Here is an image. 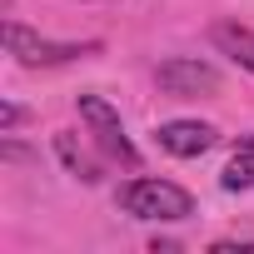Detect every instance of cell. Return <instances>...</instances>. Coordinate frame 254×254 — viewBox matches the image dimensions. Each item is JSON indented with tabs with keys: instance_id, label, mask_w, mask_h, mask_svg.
I'll return each instance as SVG.
<instances>
[{
	"instance_id": "1",
	"label": "cell",
	"mask_w": 254,
	"mask_h": 254,
	"mask_svg": "<svg viewBox=\"0 0 254 254\" xmlns=\"http://www.w3.org/2000/svg\"><path fill=\"white\" fill-rule=\"evenodd\" d=\"M115 204L130 214V219H165V224H180L194 214V194L175 180H155V175H140L130 185H120Z\"/></svg>"
},
{
	"instance_id": "2",
	"label": "cell",
	"mask_w": 254,
	"mask_h": 254,
	"mask_svg": "<svg viewBox=\"0 0 254 254\" xmlns=\"http://www.w3.org/2000/svg\"><path fill=\"white\" fill-rule=\"evenodd\" d=\"M5 50L25 65V70H50V65H70L100 50V40H45L35 30H25L20 20H5Z\"/></svg>"
},
{
	"instance_id": "3",
	"label": "cell",
	"mask_w": 254,
	"mask_h": 254,
	"mask_svg": "<svg viewBox=\"0 0 254 254\" xmlns=\"http://www.w3.org/2000/svg\"><path fill=\"white\" fill-rule=\"evenodd\" d=\"M75 110H80V120L90 125L95 145H100L110 160H120L125 170H140V150L130 145V135H125V125H120V110H115L105 95H75Z\"/></svg>"
},
{
	"instance_id": "4",
	"label": "cell",
	"mask_w": 254,
	"mask_h": 254,
	"mask_svg": "<svg viewBox=\"0 0 254 254\" xmlns=\"http://www.w3.org/2000/svg\"><path fill=\"white\" fill-rule=\"evenodd\" d=\"M155 80H160V90H165V95H180V100L214 95V90L224 85V80H219V70H214L209 60H199V55H170V60H160Z\"/></svg>"
},
{
	"instance_id": "5",
	"label": "cell",
	"mask_w": 254,
	"mask_h": 254,
	"mask_svg": "<svg viewBox=\"0 0 254 254\" xmlns=\"http://www.w3.org/2000/svg\"><path fill=\"white\" fill-rule=\"evenodd\" d=\"M155 135H160V150H170L180 160H194V155H204L214 145V125H204V120H165Z\"/></svg>"
},
{
	"instance_id": "6",
	"label": "cell",
	"mask_w": 254,
	"mask_h": 254,
	"mask_svg": "<svg viewBox=\"0 0 254 254\" xmlns=\"http://www.w3.org/2000/svg\"><path fill=\"white\" fill-rule=\"evenodd\" d=\"M209 40L234 60V65H244L249 75H254V30H244V25H229V20H219L214 30H209Z\"/></svg>"
},
{
	"instance_id": "7",
	"label": "cell",
	"mask_w": 254,
	"mask_h": 254,
	"mask_svg": "<svg viewBox=\"0 0 254 254\" xmlns=\"http://www.w3.org/2000/svg\"><path fill=\"white\" fill-rule=\"evenodd\" d=\"M55 155H60V165H65L75 180H85V185H100V170H95V160H90V155L75 145V135H70V130H60V135H55Z\"/></svg>"
},
{
	"instance_id": "8",
	"label": "cell",
	"mask_w": 254,
	"mask_h": 254,
	"mask_svg": "<svg viewBox=\"0 0 254 254\" xmlns=\"http://www.w3.org/2000/svg\"><path fill=\"white\" fill-rule=\"evenodd\" d=\"M219 185H224V190H254V150H249V145L234 150V160L224 165Z\"/></svg>"
},
{
	"instance_id": "9",
	"label": "cell",
	"mask_w": 254,
	"mask_h": 254,
	"mask_svg": "<svg viewBox=\"0 0 254 254\" xmlns=\"http://www.w3.org/2000/svg\"><path fill=\"white\" fill-rule=\"evenodd\" d=\"M20 125H25V110H20L15 100H5V105H0V135H10V130H20Z\"/></svg>"
},
{
	"instance_id": "10",
	"label": "cell",
	"mask_w": 254,
	"mask_h": 254,
	"mask_svg": "<svg viewBox=\"0 0 254 254\" xmlns=\"http://www.w3.org/2000/svg\"><path fill=\"white\" fill-rule=\"evenodd\" d=\"M239 145H249V150H254V135H244V140H239Z\"/></svg>"
}]
</instances>
